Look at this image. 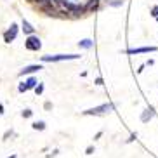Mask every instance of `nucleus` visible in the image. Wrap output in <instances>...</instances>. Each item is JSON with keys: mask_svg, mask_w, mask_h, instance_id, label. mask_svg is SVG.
<instances>
[{"mask_svg": "<svg viewBox=\"0 0 158 158\" xmlns=\"http://www.w3.org/2000/svg\"><path fill=\"white\" fill-rule=\"evenodd\" d=\"M111 110H115V104H111V102H104V104H101V106H96V108H90V110H85L84 115H106V113H110Z\"/></svg>", "mask_w": 158, "mask_h": 158, "instance_id": "f257e3e1", "label": "nucleus"}, {"mask_svg": "<svg viewBox=\"0 0 158 158\" xmlns=\"http://www.w3.org/2000/svg\"><path fill=\"white\" fill-rule=\"evenodd\" d=\"M80 54H56V56H42L44 63H61V61L78 59Z\"/></svg>", "mask_w": 158, "mask_h": 158, "instance_id": "f03ea898", "label": "nucleus"}, {"mask_svg": "<svg viewBox=\"0 0 158 158\" xmlns=\"http://www.w3.org/2000/svg\"><path fill=\"white\" fill-rule=\"evenodd\" d=\"M24 47L31 52H37L42 49V40L37 37V35H28V38L24 40Z\"/></svg>", "mask_w": 158, "mask_h": 158, "instance_id": "7ed1b4c3", "label": "nucleus"}, {"mask_svg": "<svg viewBox=\"0 0 158 158\" xmlns=\"http://www.w3.org/2000/svg\"><path fill=\"white\" fill-rule=\"evenodd\" d=\"M18 31H19L18 24H16V23H12V24H10V28H7V30L4 31V42H5V44L14 42V40H16V37H18Z\"/></svg>", "mask_w": 158, "mask_h": 158, "instance_id": "20e7f679", "label": "nucleus"}, {"mask_svg": "<svg viewBox=\"0 0 158 158\" xmlns=\"http://www.w3.org/2000/svg\"><path fill=\"white\" fill-rule=\"evenodd\" d=\"M44 70L42 64H30V66H24L23 70L19 71V77H24V75H31V73H37V71Z\"/></svg>", "mask_w": 158, "mask_h": 158, "instance_id": "39448f33", "label": "nucleus"}, {"mask_svg": "<svg viewBox=\"0 0 158 158\" xmlns=\"http://www.w3.org/2000/svg\"><path fill=\"white\" fill-rule=\"evenodd\" d=\"M153 116H155V108L149 106V108H146V110L143 111V115H141V122H143V123H146V122H149Z\"/></svg>", "mask_w": 158, "mask_h": 158, "instance_id": "423d86ee", "label": "nucleus"}, {"mask_svg": "<svg viewBox=\"0 0 158 158\" xmlns=\"http://www.w3.org/2000/svg\"><path fill=\"white\" fill-rule=\"evenodd\" d=\"M156 47H137V49H129L127 54H146V52H155Z\"/></svg>", "mask_w": 158, "mask_h": 158, "instance_id": "0eeeda50", "label": "nucleus"}, {"mask_svg": "<svg viewBox=\"0 0 158 158\" xmlns=\"http://www.w3.org/2000/svg\"><path fill=\"white\" fill-rule=\"evenodd\" d=\"M21 26H23V31L26 33V35H33V33H35V28H33V26L28 23V21H26V19H23Z\"/></svg>", "mask_w": 158, "mask_h": 158, "instance_id": "6e6552de", "label": "nucleus"}, {"mask_svg": "<svg viewBox=\"0 0 158 158\" xmlns=\"http://www.w3.org/2000/svg\"><path fill=\"white\" fill-rule=\"evenodd\" d=\"M92 45H94V42L90 40V38H84V40L78 42V47H82V49H90Z\"/></svg>", "mask_w": 158, "mask_h": 158, "instance_id": "1a4fd4ad", "label": "nucleus"}, {"mask_svg": "<svg viewBox=\"0 0 158 158\" xmlns=\"http://www.w3.org/2000/svg\"><path fill=\"white\" fill-rule=\"evenodd\" d=\"M24 84H26V87H28V89H35L38 85V82H37V78H35V77H30V78H26V82H24Z\"/></svg>", "mask_w": 158, "mask_h": 158, "instance_id": "9d476101", "label": "nucleus"}, {"mask_svg": "<svg viewBox=\"0 0 158 158\" xmlns=\"http://www.w3.org/2000/svg\"><path fill=\"white\" fill-rule=\"evenodd\" d=\"M108 5H111V7H118V5H122L125 0H104Z\"/></svg>", "mask_w": 158, "mask_h": 158, "instance_id": "9b49d317", "label": "nucleus"}, {"mask_svg": "<svg viewBox=\"0 0 158 158\" xmlns=\"http://www.w3.org/2000/svg\"><path fill=\"white\" fill-rule=\"evenodd\" d=\"M31 127H33L35 130H44V129H45V122H35Z\"/></svg>", "mask_w": 158, "mask_h": 158, "instance_id": "f8f14e48", "label": "nucleus"}, {"mask_svg": "<svg viewBox=\"0 0 158 158\" xmlns=\"http://www.w3.org/2000/svg\"><path fill=\"white\" fill-rule=\"evenodd\" d=\"M18 90H19V92H24V90H28V87H26V84L23 82V84L18 85Z\"/></svg>", "mask_w": 158, "mask_h": 158, "instance_id": "ddd939ff", "label": "nucleus"}, {"mask_svg": "<svg viewBox=\"0 0 158 158\" xmlns=\"http://www.w3.org/2000/svg\"><path fill=\"white\" fill-rule=\"evenodd\" d=\"M35 92H37V94H38V96H40V94H42V92H44V85H42V84H38V85H37V87H35Z\"/></svg>", "mask_w": 158, "mask_h": 158, "instance_id": "4468645a", "label": "nucleus"}, {"mask_svg": "<svg viewBox=\"0 0 158 158\" xmlns=\"http://www.w3.org/2000/svg\"><path fill=\"white\" fill-rule=\"evenodd\" d=\"M21 115H23V116H24V118H30V116H31V115H33V111H31V110H24V111H23V113H21Z\"/></svg>", "mask_w": 158, "mask_h": 158, "instance_id": "2eb2a0df", "label": "nucleus"}, {"mask_svg": "<svg viewBox=\"0 0 158 158\" xmlns=\"http://www.w3.org/2000/svg\"><path fill=\"white\" fill-rule=\"evenodd\" d=\"M151 16H153V18H158V5H155L153 9H151Z\"/></svg>", "mask_w": 158, "mask_h": 158, "instance_id": "dca6fc26", "label": "nucleus"}, {"mask_svg": "<svg viewBox=\"0 0 158 158\" xmlns=\"http://www.w3.org/2000/svg\"><path fill=\"white\" fill-rule=\"evenodd\" d=\"M12 134H14L12 130H7V132H5V134H4V139H7V137H9V135H12Z\"/></svg>", "mask_w": 158, "mask_h": 158, "instance_id": "f3484780", "label": "nucleus"}, {"mask_svg": "<svg viewBox=\"0 0 158 158\" xmlns=\"http://www.w3.org/2000/svg\"><path fill=\"white\" fill-rule=\"evenodd\" d=\"M135 137H137V134H132V135H130V137H129V139H127V143H132V141H134Z\"/></svg>", "mask_w": 158, "mask_h": 158, "instance_id": "a211bd4d", "label": "nucleus"}, {"mask_svg": "<svg viewBox=\"0 0 158 158\" xmlns=\"http://www.w3.org/2000/svg\"><path fill=\"white\" fill-rule=\"evenodd\" d=\"M85 153H87V155H92V153H94V148H92V146H89V148H87V151H85Z\"/></svg>", "mask_w": 158, "mask_h": 158, "instance_id": "6ab92c4d", "label": "nucleus"}, {"mask_svg": "<svg viewBox=\"0 0 158 158\" xmlns=\"http://www.w3.org/2000/svg\"><path fill=\"white\" fill-rule=\"evenodd\" d=\"M96 85H102V78L99 77V78H96Z\"/></svg>", "mask_w": 158, "mask_h": 158, "instance_id": "aec40b11", "label": "nucleus"}, {"mask_svg": "<svg viewBox=\"0 0 158 158\" xmlns=\"http://www.w3.org/2000/svg\"><path fill=\"white\" fill-rule=\"evenodd\" d=\"M0 113H4V106L2 104H0Z\"/></svg>", "mask_w": 158, "mask_h": 158, "instance_id": "412c9836", "label": "nucleus"}, {"mask_svg": "<svg viewBox=\"0 0 158 158\" xmlns=\"http://www.w3.org/2000/svg\"><path fill=\"white\" fill-rule=\"evenodd\" d=\"M7 158H16V155H10V156H7Z\"/></svg>", "mask_w": 158, "mask_h": 158, "instance_id": "4be33fe9", "label": "nucleus"}, {"mask_svg": "<svg viewBox=\"0 0 158 158\" xmlns=\"http://www.w3.org/2000/svg\"><path fill=\"white\" fill-rule=\"evenodd\" d=\"M156 21H158V18H156Z\"/></svg>", "mask_w": 158, "mask_h": 158, "instance_id": "5701e85b", "label": "nucleus"}]
</instances>
